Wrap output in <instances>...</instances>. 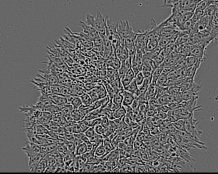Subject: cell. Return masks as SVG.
Segmentation results:
<instances>
[{
  "mask_svg": "<svg viewBox=\"0 0 218 174\" xmlns=\"http://www.w3.org/2000/svg\"><path fill=\"white\" fill-rule=\"evenodd\" d=\"M64 145L66 146V149L68 150L69 152H70V153H74L75 154V151L76 146H75V144L73 141H69L66 140Z\"/></svg>",
  "mask_w": 218,
  "mask_h": 174,
  "instance_id": "obj_35",
  "label": "cell"
},
{
  "mask_svg": "<svg viewBox=\"0 0 218 174\" xmlns=\"http://www.w3.org/2000/svg\"><path fill=\"white\" fill-rule=\"evenodd\" d=\"M104 85L106 88V90H107V95L109 96L110 99H112L113 98V96H115L116 93L115 91L112 87L111 84L108 82H105L104 83Z\"/></svg>",
  "mask_w": 218,
  "mask_h": 174,
  "instance_id": "obj_33",
  "label": "cell"
},
{
  "mask_svg": "<svg viewBox=\"0 0 218 174\" xmlns=\"http://www.w3.org/2000/svg\"><path fill=\"white\" fill-rule=\"evenodd\" d=\"M45 155L46 154L41 152L33 158L29 160V167L31 172H35L36 169L38 165V163L42 160L43 159Z\"/></svg>",
  "mask_w": 218,
  "mask_h": 174,
  "instance_id": "obj_9",
  "label": "cell"
},
{
  "mask_svg": "<svg viewBox=\"0 0 218 174\" xmlns=\"http://www.w3.org/2000/svg\"><path fill=\"white\" fill-rule=\"evenodd\" d=\"M127 70V69L124 67V66L121 64V66L120 67L119 69L118 70V72L120 78H121L125 75Z\"/></svg>",
  "mask_w": 218,
  "mask_h": 174,
  "instance_id": "obj_46",
  "label": "cell"
},
{
  "mask_svg": "<svg viewBox=\"0 0 218 174\" xmlns=\"http://www.w3.org/2000/svg\"><path fill=\"white\" fill-rule=\"evenodd\" d=\"M78 25L82 29V32L85 35L91 40L94 41L96 38L100 34L95 29L91 26L88 25L83 21L79 22Z\"/></svg>",
  "mask_w": 218,
  "mask_h": 174,
  "instance_id": "obj_6",
  "label": "cell"
},
{
  "mask_svg": "<svg viewBox=\"0 0 218 174\" xmlns=\"http://www.w3.org/2000/svg\"><path fill=\"white\" fill-rule=\"evenodd\" d=\"M139 106H140V102H139V100L138 98H136L132 102L130 106H131L133 110H138Z\"/></svg>",
  "mask_w": 218,
  "mask_h": 174,
  "instance_id": "obj_50",
  "label": "cell"
},
{
  "mask_svg": "<svg viewBox=\"0 0 218 174\" xmlns=\"http://www.w3.org/2000/svg\"><path fill=\"white\" fill-rule=\"evenodd\" d=\"M127 114V111L123 105L113 111L115 118H123Z\"/></svg>",
  "mask_w": 218,
  "mask_h": 174,
  "instance_id": "obj_25",
  "label": "cell"
},
{
  "mask_svg": "<svg viewBox=\"0 0 218 174\" xmlns=\"http://www.w3.org/2000/svg\"><path fill=\"white\" fill-rule=\"evenodd\" d=\"M158 109L164 112L167 113L170 110L168 104H164V105H159L158 106Z\"/></svg>",
  "mask_w": 218,
  "mask_h": 174,
  "instance_id": "obj_51",
  "label": "cell"
},
{
  "mask_svg": "<svg viewBox=\"0 0 218 174\" xmlns=\"http://www.w3.org/2000/svg\"><path fill=\"white\" fill-rule=\"evenodd\" d=\"M95 156L99 158H101L102 157L104 156L106 154V151L103 143L99 144L97 146L95 150V153H94Z\"/></svg>",
  "mask_w": 218,
  "mask_h": 174,
  "instance_id": "obj_23",
  "label": "cell"
},
{
  "mask_svg": "<svg viewBox=\"0 0 218 174\" xmlns=\"http://www.w3.org/2000/svg\"><path fill=\"white\" fill-rule=\"evenodd\" d=\"M80 98L81 99L82 105L86 107L90 106L93 103L91 96L87 92L81 96Z\"/></svg>",
  "mask_w": 218,
  "mask_h": 174,
  "instance_id": "obj_26",
  "label": "cell"
},
{
  "mask_svg": "<svg viewBox=\"0 0 218 174\" xmlns=\"http://www.w3.org/2000/svg\"><path fill=\"white\" fill-rule=\"evenodd\" d=\"M140 141H139V144H138V145H135V146H136V147H138V146H140ZM134 143H135V142H134ZM135 144H138V142H135Z\"/></svg>",
  "mask_w": 218,
  "mask_h": 174,
  "instance_id": "obj_52",
  "label": "cell"
},
{
  "mask_svg": "<svg viewBox=\"0 0 218 174\" xmlns=\"http://www.w3.org/2000/svg\"><path fill=\"white\" fill-rule=\"evenodd\" d=\"M172 124L177 130L186 132L185 129V119L178 120L177 121L172 123Z\"/></svg>",
  "mask_w": 218,
  "mask_h": 174,
  "instance_id": "obj_19",
  "label": "cell"
},
{
  "mask_svg": "<svg viewBox=\"0 0 218 174\" xmlns=\"http://www.w3.org/2000/svg\"><path fill=\"white\" fill-rule=\"evenodd\" d=\"M93 90L97 92L99 99L104 98L107 96V90L104 84H99L96 86Z\"/></svg>",
  "mask_w": 218,
  "mask_h": 174,
  "instance_id": "obj_15",
  "label": "cell"
},
{
  "mask_svg": "<svg viewBox=\"0 0 218 174\" xmlns=\"http://www.w3.org/2000/svg\"><path fill=\"white\" fill-rule=\"evenodd\" d=\"M70 104L73 106V109H78L82 105L80 97L74 96Z\"/></svg>",
  "mask_w": 218,
  "mask_h": 174,
  "instance_id": "obj_34",
  "label": "cell"
},
{
  "mask_svg": "<svg viewBox=\"0 0 218 174\" xmlns=\"http://www.w3.org/2000/svg\"><path fill=\"white\" fill-rule=\"evenodd\" d=\"M158 46V41L156 39L149 40L146 47V52H151Z\"/></svg>",
  "mask_w": 218,
  "mask_h": 174,
  "instance_id": "obj_24",
  "label": "cell"
},
{
  "mask_svg": "<svg viewBox=\"0 0 218 174\" xmlns=\"http://www.w3.org/2000/svg\"><path fill=\"white\" fill-rule=\"evenodd\" d=\"M90 127H95L98 125L101 124L102 117L97 118L88 121Z\"/></svg>",
  "mask_w": 218,
  "mask_h": 174,
  "instance_id": "obj_40",
  "label": "cell"
},
{
  "mask_svg": "<svg viewBox=\"0 0 218 174\" xmlns=\"http://www.w3.org/2000/svg\"><path fill=\"white\" fill-rule=\"evenodd\" d=\"M88 146L86 143H82L75 148V156H81L88 152Z\"/></svg>",
  "mask_w": 218,
  "mask_h": 174,
  "instance_id": "obj_18",
  "label": "cell"
},
{
  "mask_svg": "<svg viewBox=\"0 0 218 174\" xmlns=\"http://www.w3.org/2000/svg\"><path fill=\"white\" fill-rule=\"evenodd\" d=\"M142 72L145 77V78L149 77L152 75V70L151 69L147 67V66L143 65L142 67Z\"/></svg>",
  "mask_w": 218,
  "mask_h": 174,
  "instance_id": "obj_39",
  "label": "cell"
},
{
  "mask_svg": "<svg viewBox=\"0 0 218 174\" xmlns=\"http://www.w3.org/2000/svg\"><path fill=\"white\" fill-rule=\"evenodd\" d=\"M84 133L86 136L89 139L91 138L96 133L95 131L94 127H90L88 129H87L84 132Z\"/></svg>",
  "mask_w": 218,
  "mask_h": 174,
  "instance_id": "obj_41",
  "label": "cell"
},
{
  "mask_svg": "<svg viewBox=\"0 0 218 174\" xmlns=\"http://www.w3.org/2000/svg\"><path fill=\"white\" fill-rule=\"evenodd\" d=\"M124 90H126L134 94L137 98L140 95L139 87L137 85L134 79L132 81L131 83Z\"/></svg>",
  "mask_w": 218,
  "mask_h": 174,
  "instance_id": "obj_14",
  "label": "cell"
},
{
  "mask_svg": "<svg viewBox=\"0 0 218 174\" xmlns=\"http://www.w3.org/2000/svg\"><path fill=\"white\" fill-rule=\"evenodd\" d=\"M93 41H94V44L95 46H102L104 45V40L100 35H99Z\"/></svg>",
  "mask_w": 218,
  "mask_h": 174,
  "instance_id": "obj_45",
  "label": "cell"
},
{
  "mask_svg": "<svg viewBox=\"0 0 218 174\" xmlns=\"http://www.w3.org/2000/svg\"><path fill=\"white\" fill-rule=\"evenodd\" d=\"M193 13L187 11L186 13L181 15L178 20L177 24L178 28L192 18Z\"/></svg>",
  "mask_w": 218,
  "mask_h": 174,
  "instance_id": "obj_17",
  "label": "cell"
},
{
  "mask_svg": "<svg viewBox=\"0 0 218 174\" xmlns=\"http://www.w3.org/2000/svg\"><path fill=\"white\" fill-rule=\"evenodd\" d=\"M106 19L101 13H97L96 15L88 13L86 16V23L91 26L97 31L100 34L106 33Z\"/></svg>",
  "mask_w": 218,
  "mask_h": 174,
  "instance_id": "obj_1",
  "label": "cell"
},
{
  "mask_svg": "<svg viewBox=\"0 0 218 174\" xmlns=\"http://www.w3.org/2000/svg\"><path fill=\"white\" fill-rule=\"evenodd\" d=\"M211 4V0H201L197 4L196 9L204 11L205 9Z\"/></svg>",
  "mask_w": 218,
  "mask_h": 174,
  "instance_id": "obj_32",
  "label": "cell"
},
{
  "mask_svg": "<svg viewBox=\"0 0 218 174\" xmlns=\"http://www.w3.org/2000/svg\"><path fill=\"white\" fill-rule=\"evenodd\" d=\"M94 127L96 133L104 136V132H105V128L102 126V125H98Z\"/></svg>",
  "mask_w": 218,
  "mask_h": 174,
  "instance_id": "obj_43",
  "label": "cell"
},
{
  "mask_svg": "<svg viewBox=\"0 0 218 174\" xmlns=\"http://www.w3.org/2000/svg\"><path fill=\"white\" fill-rule=\"evenodd\" d=\"M156 116L159 119L165 120L167 118V113L164 112L158 109Z\"/></svg>",
  "mask_w": 218,
  "mask_h": 174,
  "instance_id": "obj_47",
  "label": "cell"
},
{
  "mask_svg": "<svg viewBox=\"0 0 218 174\" xmlns=\"http://www.w3.org/2000/svg\"><path fill=\"white\" fill-rule=\"evenodd\" d=\"M53 103L55 105L60 106L67 104V101L65 96L57 94H52L48 96Z\"/></svg>",
  "mask_w": 218,
  "mask_h": 174,
  "instance_id": "obj_11",
  "label": "cell"
},
{
  "mask_svg": "<svg viewBox=\"0 0 218 174\" xmlns=\"http://www.w3.org/2000/svg\"><path fill=\"white\" fill-rule=\"evenodd\" d=\"M196 123H197L196 121L193 118V114L190 118L185 119V129L186 132L197 140L198 137H199L200 133L197 130Z\"/></svg>",
  "mask_w": 218,
  "mask_h": 174,
  "instance_id": "obj_4",
  "label": "cell"
},
{
  "mask_svg": "<svg viewBox=\"0 0 218 174\" xmlns=\"http://www.w3.org/2000/svg\"><path fill=\"white\" fill-rule=\"evenodd\" d=\"M22 149L26 154L29 160L33 158L41 152V146L30 142L27 143Z\"/></svg>",
  "mask_w": 218,
  "mask_h": 174,
  "instance_id": "obj_5",
  "label": "cell"
},
{
  "mask_svg": "<svg viewBox=\"0 0 218 174\" xmlns=\"http://www.w3.org/2000/svg\"><path fill=\"white\" fill-rule=\"evenodd\" d=\"M148 41L147 30L138 31L135 42V46L137 50L142 51L144 54L146 53V47Z\"/></svg>",
  "mask_w": 218,
  "mask_h": 174,
  "instance_id": "obj_3",
  "label": "cell"
},
{
  "mask_svg": "<svg viewBox=\"0 0 218 174\" xmlns=\"http://www.w3.org/2000/svg\"><path fill=\"white\" fill-rule=\"evenodd\" d=\"M129 57V51L128 48L126 47L125 46H124L123 47L121 55L118 59L120 60L121 62L124 61L126 59H127Z\"/></svg>",
  "mask_w": 218,
  "mask_h": 174,
  "instance_id": "obj_37",
  "label": "cell"
},
{
  "mask_svg": "<svg viewBox=\"0 0 218 174\" xmlns=\"http://www.w3.org/2000/svg\"><path fill=\"white\" fill-rule=\"evenodd\" d=\"M210 18L207 15H204L196 23L198 32L205 30L207 28L210 21Z\"/></svg>",
  "mask_w": 218,
  "mask_h": 174,
  "instance_id": "obj_12",
  "label": "cell"
},
{
  "mask_svg": "<svg viewBox=\"0 0 218 174\" xmlns=\"http://www.w3.org/2000/svg\"><path fill=\"white\" fill-rule=\"evenodd\" d=\"M135 167H134L132 165L128 164V163L125 164L120 169V172H135Z\"/></svg>",
  "mask_w": 218,
  "mask_h": 174,
  "instance_id": "obj_38",
  "label": "cell"
},
{
  "mask_svg": "<svg viewBox=\"0 0 218 174\" xmlns=\"http://www.w3.org/2000/svg\"><path fill=\"white\" fill-rule=\"evenodd\" d=\"M145 79V77L141 71L135 75L134 80L138 87H140L143 84Z\"/></svg>",
  "mask_w": 218,
  "mask_h": 174,
  "instance_id": "obj_36",
  "label": "cell"
},
{
  "mask_svg": "<svg viewBox=\"0 0 218 174\" xmlns=\"http://www.w3.org/2000/svg\"><path fill=\"white\" fill-rule=\"evenodd\" d=\"M157 88L158 86L156 83L152 82L146 92V96L148 100L152 98H155Z\"/></svg>",
  "mask_w": 218,
  "mask_h": 174,
  "instance_id": "obj_13",
  "label": "cell"
},
{
  "mask_svg": "<svg viewBox=\"0 0 218 174\" xmlns=\"http://www.w3.org/2000/svg\"><path fill=\"white\" fill-rule=\"evenodd\" d=\"M102 122L101 125L104 127V128H106L109 126L110 120L107 118V117L102 116Z\"/></svg>",
  "mask_w": 218,
  "mask_h": 174,
  "instance_id": "obj_48",
  "label": "cell"
},
{
  "mask_svg": "<svg viewBox=\"0 0 218 174\" xmlns=\"http://www.w3.org/2000/svg\"><path fill=\"white\" fill-rule=\"evenodd\" d=\"M205 47L206 46L201 44L193 46L191 48L189 56L203 59L205 53Z\"/></svg>",
  "mask_w": 218,
  "mask_h": 174,
  "instance_id": "obj_7",
  "label": "cell"
},
{
  "mask_svg": "<svg viewBox=\"0 0 218 174\" xmlns=\"http://www.w3.org/2000/svg\"><path fill=\"white\" fill-rule=\"evenodd\" d=\"M110 84L116 93H119L120 92L124 90V87L123 86L122 84L121 80V79L117 80L110 83Z\"/></svg>",
  "mask_w": 218,
  "mask_h": 174,
  "instance_id": "obj_21",
  "label": "cell"
},
{
  "mask_svg": "<svg viewBox=\"0 0 218 174\" xmlns=\"http://www.w3.org/2000/svg\"><path fill=\"white\" fill-rule=\"evenodd\" d=\"M163 48L160 46H158L155 50L151 52H146L143 55V58H150L153 59L160 54Z\"/></svg>",
  "mask_w": 218,
  "mask_h": 174,
  "instance_id": "obj_16",
  "label": "cell"
},
{
  "mask_svg": "<svg viewBox=\"0 0 218 174\" xmlns=\"http://www.w3.org/2000/svg\"><path fill=\"white\" fill-rule=\"evenodd\" d=\"M217 9V7L216 5L214 4H210L204 10L205 15L208 16L209 18L211 19L214 16Z\"/></svg>",
  "mask_w": 218,
  "mask_h": 174,
  "instance_id": "obj_20",
  "label": "cell"
},
{
  "mask_svg": "<svg viewBox=\"0 0 218 174\" xmlns=\"http://www.w3.org/2000/svg\"><path fill=\"white\" fill-rule=\"evenodd\" d=\"M165 57L164 56H163L162 55L160 54L157 57H155L153 59L154 61H155V63H156V65L158 67H160L161 66V64L164 61V60Z\"/></svg>",
  "mask_w": 218,
  "mask_h": 174,
  "instance_id": "obj_42",
  "label": "cell"
},
{
  "mask_svg": "<svg viewBox=\"0 0 218 174\" xmlns=\"http://www.w3.org/2000/svg\"><path fill=\"white\" fill-rule=\"evenodd\" d=\"M163 67H158L152 71V81L156 82L158 79L162 74Z\"/></svg>",
  "mask_w": 218,
  "mask_h": 174,
  "instance_id": "obj_30",
  "label": "cell"
},
{
  "mask_svg": "<svg viewBox=\"0 0 218 174\" xmlns=\"http://www.w3.org/2000/svg\"><path fill=\"white\" fill-rule=\"evenodd\" d=\"M117 32L121 38L125 39L132 36L136 35L137 32L133 30L132 26L128 20H120L117 22Z\"/></svg>",
  "mask_w": 218,
  "mask_h": 174,
  "instance_id": "obj_2",
  "label": "cell"
},
{
  "mask_svg": "<svg viewBox=\"0 0 218 174\" xmlns=\"http://www.w3.org/2000/svg\"><path fill=\"white\" fill-rule=\"evenodd\" d=\"M135 75L134 72L131 68L127 71L125 75L121 78L122 84L124 89L134 79Z\"/></svg>",
  "mask_w": 218,
  "mask_h": 174,
  "instance_id": "obj_8",
  "label": "cell"
},
{
  "mask_svg": "<svg viewBox=\"0 0 218 174\" xmlns=\"http://www.w3.org/2000/svg\"><path fill=\"white\" fill-rule=\"evenodd\" d=\"M167 81V75L162 73L156 81V85L158 87H164L166 84Z\"/></svg>",
  "mask_w": 218,
  "mask_h": 174,
  "instance_id": "obj_31",
  "label": "cell"
},
{
  "mask_svg": "<svg viewBox=\"0 0 218 174\" xmlns=\"http://www.w3.org/2000/svg\"><path fill=\"white\" fill-rule=\"evenodd\" d=\"M112 102L116 106L118 107H120L122 105L123 101V97L120 93H118L115 95L112 99H111Z\"/></svg>",
  "mask_w": 218,
  "mask_h": 174,
  "instance_id": "obj_29",
  "label": "cell"
},
{
  "mask_svg": "<svg viewBox=\"0 0 218 174\" xmlns=\"http://www.w3.org/2000/svg\"><path fill=\"white\" fill-rule=\"evenodd\" d=\"M122 96L123 97V106H129L131 104L132 102L137 97L134 94L132 93L124 90L120 92Z\"/></svg>",
  "mask_w": 218,
  "mask_h": 174,
  "instance_id": "obj_10",
  "label": "cell"
},
{
  "mask_svg": "<svg viewBox=\"0 0 218 174\" xmlns=\"http://www.w3.org/2000/svg\"><path fill=\"white\" fill-rule=\"evenodd\" d=\"M57 144H52L41 146V152L47 154L53 152L56 149Z\"/></svg>",
  "mask_w": 218,
  "mask_h": 174,
  "instance_id": "obj_27",
  "label": "cell"
},
{
  "mask_svg": "<svg viewBox=\"0 0 218 174\" xmlns=\"http://www.w3.org/2000/svg\"><path fill=\"white\" fill-rule=\"evenodd\" d=\"M48 167V165L47 160L44 157L43 159L39 163H38L35 172H45Z\"/></svg>",
  "mask_w": 218,
  "mask_h": 174,
  "instance_id": "obj_28",
  "label": "cell"
},
{
  "mask_svg": "<svg viewBox=\"0 0 218 174\" xmlns=\"http://www.w3.org/2000/svg\"><path fill=\"white\" fill-rule=\"evenodd\" d=\"M127 163V160L125 157H122L118 159V161L117 166L120 169L122 167Z\"/></svg>",
  "mask_w": 218,
  "mask_h": 174,
  "instance_id": "obj_49",
  "label": "cell"
},
{
  "mask_svg": "<svg viewBox=\"0 0 218 174\" xmlns=\"http://www.w3.org/2000/svg\"><path fill=\"white\" fill-rule=\"evenodd\" d=\"M103 144L106 151V154H108L110 151L115 149L112 143L111 140L108 137H104Z\"/></svg>",
  "mask_w": 218,
  "mask_h": 174,
  "instance_id": "obj_22",
  "label": "cell"
},
{
  "mask_svg": "<svg viewBox=\"0 0 218 174\" xmlns=\"http://www.w3.org/2000/svg\"><path fill=\"white\" fill-rule=\"evenodd\" d=\"M88 93L91 96V99L93 103L99 100V98L98 94H97V92L94 91V90H91L88 92Z\"/></svg>",
  "mask_w": 218,
  "mask_h": 174,
  "instance_id": "obj_44",
  "label": "cell"
}]
</instances>
